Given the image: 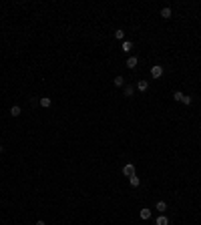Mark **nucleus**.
I'll return each mask as SVG.
<instances>
[{"label": "nucleus", "instance_id": "f257e3e1", "mask_svg": "<svg viewBox=\"0 0 201 225\" xmlns=\"http://www.w3.org/2000/svg\"><path fill=\"white\" fill-rule=\"evenodd\" d=\"M123 175H127V177L135 175V165H133V163H127V165L123 167Z\"/></svg>", "mask_w": 201, "mask_h": 225}, {"label": "nucleus", "instance_id": "f03ea898", "mask_svg": "<svg viewBox=\"0 0 201 225\" xmlns=\"http://www.w3.org/2000/svg\"><path fill=\"white\" fill-rule=\"evenodd\" d=\"M161 74H163V66H159V64H155L153 68H151V76L153 79H159Z\"/></svg>", "mask_w": 201, "mask_h": 225}, {"label": "nucleus", "instance_id": "7ed1b4c3", "mask_svg": "<svg viewBox=\"0 0 201 225\" xmlns=\"http://www.w3.org/2000/svg\"><path fill=\"white\" fill-rule=\"evenodd\" d=\"M137 62H139V58H137V56H129V58H127V68H131V70H133L135 66H137Z\"/></svg>", "mask_w": 201, "mask_h": 225}, {"label": "nucleus", "instance_id": "20e7f679", "mask_svg": "<svg viewBox=\"0 0 201 225\" xmlns=\"http://www.w3.org/2000/svg\"><path fill=\"white\" fill-rule=\"evenodd\" d=\"M139 217L145 219V221H147V219H151V209H141V211H139Z\"/></svg>", "mask_w": 201, "mask_h": 225}, {"label": "nucleus", "instance_id": "39448f33", "mask_svg": "<svg viewBox=\"0 0 201 225\" xmlns=\"http://www.w3.org/2000/svg\"><path fill=\"white\" fill-rule=\"evenodd\" d=\"M137 88H139L141 93H145V91L149 88V82L147 80H139V82H137Z\"/></svg>", "mask_w": 201, "mask_h": 225}, {"label": "nucleus", "instance_id": "423d86ee", "mask_svg": "<svg viewBox=\"0 0 201 225\" xmlns=\"http://www.w3.org/2000/svg\"><path fill=\"white\" fill-rule=\"evenodd\" d=\"M155 209L159 213H165V209H167V203L165 201H157V205H155Z\"/></svg>", "mask_w": 201, "mask_h": 225}, {"label": "nucleus", "instance_id": "0eeeda50", "mask_svg": "<svg viewBox=\"0 0 201 225\" xmlns=\"http://www.w3.org/2000/svg\"><path fill=\"white\" fill-rule=\"evenodd\" d=\"M50 105H52V100L48 99V97H42V99H40V106H42V109H48Z\"/></svg>", "mask_w": 201, "mask_h": 225}, {"label": "nucleus", "instance_id": "6e6552de", "mask_svg": "<svg viewBox=\"0 0 201 225\" xmlns=\"http://www.w3.org/2000/svg\"><path fill=\"white\" fill-rule=\"evenodd\" d=\"M129 183H131V187H139L141 185V179L135 177V175H131V177H129Z\"/></svg>", "mask_w": 201, "mask_h": 225}, {"label": "nucleus", "instance_id": "1a4fd4ad", "mask_svg": "<svg viewBox=\"0 0 201 225\" xmlns=\"http://www.w3.org/2000/svg\"><path fill=\"white\" fill-rule=\"evenodd\" d=\"M161 16H163V18H171V8H169V6L161 8Z\"/></svg>", "mask_w": 201, "mask_h": 225}, {"label": "nucleus", "instance_id": "9d476101", "mask_svg": "<svg viewBox=\"0 0 201 225\" xmlns=\"http://www.w3.org/2000/svg\"><path fill=\"white\" fill-rule=\"evenodd\" d=\"M10 115H12V117H20V106L14 105L12 109H10Z\"/></svg>", "mask_w": 201, "mask_h": 225}, {"label": "nucleus", "instance_id": "9b49d317", "mask_svg": "<svg viewBox=\"0 0 201 225\" xmlns=\"http://www.w3.org/2000/svg\"><path fill=\"white\" fill-rule=\"evenodd\" d=\"M157 225H169V219L165 215H161V217H157Z\"/></svg>", "mask_w": 201, "mask_h": 225}, {"label": "nucleus", "instance_id": "f8f14e48", "mask_svg": "<svg viewBox=\"0 0 201 225\" xmlns=\"http://www.w3.org/2000/svg\"><path fill=\"white\" fill-rule=\"evenodd\" d=\"M131 48H133V44H131L129 40H125V42H123V48H121V50H125V52H131Z\"/></svg>", "mask_w": 201, "mask_h": 225}, {"label": "nucleus", "instance_id": "ddd939ff", "mask_svg": "<svg viewBox=\"0 0 201 225\" xmlns=\"http://www.w3.org/2000/svg\"><path fill=\"white\" fill-rule=\"evenodd\" d=\"M113 82H115V86H123L125 85V79H123V76H115Z\"/></svg>", "mask_w": 201, "mask_h": 225}, {"label": "nucleus", "instance_id": "4468645a", "mask_svg": "<svg viewBox=\"0 0 201 225\" xmlns=\"http://www.w3.org/2000/svg\"><path fill=\"white\" fill-rule=\"evenodd\" d=\"M125 97H133V86H131V85L125 86Z\"/></svg>", "mask_w": 201, "mask_h": 225}, {"label": "nucleus", "instance_id": "2eb2a0df", "mask_svg": "<svg viewBox=\"0 0 201 225\" xmlns=\"http://www.w3.org/2000/svg\"><path fill=\"white\" fill-rule=\"evenodd\" d=\"M181 103H183V105H191V97L183 94V97H181Z\"/></svg>", "mask_w": 201, "mask_h": 225}, {"label": "nucleus", "instance_id": "dca6fc26", "mask_svg": "<svg viewBox=\"0 0 201 225\" xmlns=\"http://www.w3.org/2000/svg\"><path fill=\"white\" fill-rule=\"evenodd\" d=\"M115 38H117V40H123V38H125V32H123V30H117V32H115Z\"/></svg>", "mask_w": 201, "mask_h": 225}, {"label": "nucleus", "instance_id": "f3484780", "mask_svg": "<svg viewBox=\"0 0 201 225\" xmlns=\"http://www.w3.org/2000/svg\"><path fill=\"white\" fill-rule=\"evenodd\" d=\"M181 97H183V93H179V91H177V93H173V99L177 100V103H181Z\"/></svg>", "mask_w": 201, "mask_h": 225}, {"label": "nucleus", "instance_id": "a211bd4d", "mask_svg": "<svg viewBox=\"0 0 201 225\" xmlns=\"http://www.w3.org/2000/svg\"><path fill=\"white\" fill-rule=\"evenodd\" d=\"M34 225H46V223H44V221H36Z\"/></svg>", "mask_w": 201, "mask_h": 225}, {"label": "nucleus", "instance_id": "6ab92c4d", "mask_svg": "<svg viewBox=\"0 0 201 225\" xmlns=\"http://www.w3.org/2000/svg\"><path fill=\"white\" fill-rule=\"evenodd\" d=\"M2 151H4V147H2V145H0V153H2Z\"/></svg>", "mask_w": 201, "mask_h": 225}]
</instances>
